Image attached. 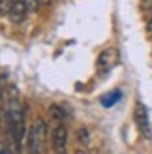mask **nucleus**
Wrapping results in <instances>:
<instances>
[{"label": "nucleus", "instance_id": "1", "mask_svg": "<svg viewBox=\"0 0 152 154\" xmlns=\"http://www.w3.org/2000/svg\"><path fill=\"white\" fill-rule=\"evenodd\" d=\"M10 102H8V124H10V132L15 139V145L21 147L23 143V137L26 134V124H25V111H23V105L19 102L17 96H11L8 98Z\"/></svg>", "mask_w": 152, "mask_h": 154}, {"label": "nucleus", "instance_id": "2", "mask_svg": "<svg viewBox=\"0 0 152 154\" xmlns=\"http://www.w3.org/2000/svg\"><path fill=\"white\" fill-rule=\"evenodd\" d=\"M117 62H118V51L117 49H105V51H102V55L98 57V68H100L102 72L111 70Z\"/></svg>", "mask_w": 152, "mask_h": 154}, {"label": "nucleus", "instance_id": "3", "mask_svg": "<svg viewBox=\"0 0 152 154\" xmlns=\"http://www.w3.org/2000/svg\"><path fill=\"white\" fill-rule=\"evenodd\" d=\"M51 141H53V149H55V150L64 152L66 145H68V130H66L64 124H58L55 130H53Z\"/></svg>", "mask_w": 152, "mask_h": 154}, {"label": "nucleus", "instance_id": "4", "mask_svg": "<svg viewBox=\"0 0 152 154\" xmlns=\"http://www.w3.org/2000/svg\"><path fill=\"white\" fill-rule=\"evenodd\" d=\"M26 11H28V8L25 4V0H15L8 15H10V19L13 23H23V21H25V17H26Z\"/></svg>", "mask_w": 152, "mask_h": 154}, {"label": "nucleus", "instance_id": "5", "mask_svg": "<svg viewBox=\"0 0 152 154\" xmlns=\"http://www.w3.org/2000/svg\"><path fill=\"white\" fill-rule=\"evenodd\" d=\"M137 122H139V128H141V132L148 135V120H147V111H145V107H143L141 103L137 105Z\"/></svg>", "mask_w": 152, "mask_h": 154}, {"label": "nucleus", "instance_id": "6", "mask_svg": "<svg viewBox=\"0 0 152 154\" xmlns=\"http://www.w3.org/2000/svg\"><path fill=\"white\" fill-rule=\"evenodd\" d=\"M32 130H34L36 137H38V139H40V143H43V141H45V137H47V126H45V122H43L41 119H38Z\"/></svg>", "mask_w": 152, "mask_h": 154}, {"label": "nucleus", "instance_id": "7", "mask_svg": "<svg viewBox=\"0 0 152 154\" xmlns=\"http://www.w3.org/2000/svg\"><path fill=\"white\" fill-rule=\"evenodd\" d=\"M120 98H122V92H120V90H115V92H111V94H107V96L102 98V105L111 107V105H115Z\"/></svg>", "mask_w": 152, "mask_h": 154}, {"label": "nucleus", "instance_id": "8", "mask_svg": "<svg viewBox=\"0 0 152 154\" xmlns=\"http://www.w3.org/2000/svg\"><path fill=\"white\" fill-rule=\"evenodd\" d=\"M49 113H51V117L56 119L58 122H62V120L68 117V115L64 113V109H62V107H58V105H51V107H49Z\"/></svg>", "mask_w": 152, "mask_h": 154}, {"label": "nucleus", "instance_id": "9", "mask_svg": "<svg viewBox=\"0 0 152 154\" xmlns=\"http://www.w3.org/2000/svg\"><path fill=\"white\" fill-rule=\"evenodd\" d=\"M11 6H13V2H11V0H0V15H4V13H10Z\"/></svg>", "mask_w": 152, "mask_h": 154}, {"label": "nucleus", "instance_id": "10", "mask_svg": "<svg viewBox=\"0 0 152 154\" xmlns=\"http://www.w3.org/2000/svg\"><path fill=\"white\" fill-rule=\"evenodd\" d=\"M77 137H79V141H81V143L88 145V130H87V128H81V130H79V134H77Z\"/></svg>", "mask_w": 152, "mask_h": 154}, {"label": "nucleus", "instance_id": "11", "mask_svg": "<svg viewBox=\"0 0 152 154\" xmlns=\"http://www.w3.org/2000/svg\"><path fill=\"white\" fill-rule=\"evenodd\" d=\"M25 4H26V8H28V11H38L40 0H25Z\"/></svg>", "mask_w": 152, "mask_h": 154}, {"label": "nucleus", "instance_id": "12", "mask_svg": "<svg viewBox=\"0 0 152 154\" xmlns=\"http://www.w3.org/2000/svg\"><path fill=\"white\" fill-rule=\"evenodd\" d=\"M147 30H148V32H152V19L148 21V25H147Z\"/></svg>", "mask_w": 152, "mask_h": 154}, {"label": "nucleus", "instance_id": "13", "mask_svg": "<svg viewBox=\"0 0 152 154\" xmlns=\"http://www.w3.org/2000/svg\"><path fill=\"white\" fill-rule=\"evenodd\" d=\"M40 4H51V0H40Z\"/></svg>", "mask_w": 152, "mask_h": 154}]
</instances>
